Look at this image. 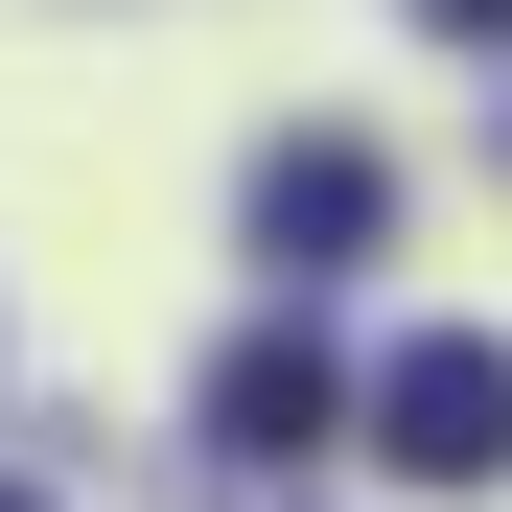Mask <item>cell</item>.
<instances>
[{
    "label": "cell",
    "instance_id": "cell-1",
    "mask_svg": "<svg viewBox=\"0 0 512 512\" xmlns=\"http://www.w3.org/2000/svg\"><path fill=\"white\" fill-rule=\"evenodd\" d=\"M350 443L396 489H512V350L489 326H419L396 373H350Z\"/></svg>",
    "mask_w": 512,
    "mask_h": 512
},
{
    "label": "cell",
    "instance_id": "cell-2",
    "mask_svg": "<svg viewBox=\"0 0 512 512\" xmlns=\"http://www.w3.org/2000/svg\"><path fill=\"white\" fill-rule=\"evenodd\" d=\"M210 443L233 466H326L350 443V350H326V326H233L210 350Z\"/></svg>",
    "mask_w": 512,
    "mask_h": 512
},
{
    "label": "cell",
    "instance_id": "cell-3",
    "mask_svg": "<svg viewBox=\"0 0 512 512\" xmlns=\"http://www.w3.org/2000/svg\"><path fill=\"white\" fill-rule=\"evenodd\" d=\"M373 233H396V163L373 140H280L256 163V256H280V280H350Z\"/></svg>",
    "mask_w": 512,
    "mask_h": 512
},
{
    "label": "cell",
    "instance_id": "cell-4",
    "mask_svg": "<svg viewBox=\"0 0 512 512\" xmlns=\"http://www.w3.org/2000/svg\"><path fill=\"white\" fill-rule=\"evenodd\" d=\"M419 24H443V47H512V0H419Z\"/></svg>",
    "mask_w": 512,
    "mask_h": 512
},
{
    "label": "cell",
    "instance_id": "cell-5",
    "mask_svg": "<svg viewBox=\"0 0 512 512\" xmlns=\"http://www.w3.org/2000/svg\"><path fill=\"white\" fill-rule=\"evenodd\" d=\"M0 512H47V489H0Z\"/></svg>",
    "mask_w": 512,
    "mask_h": 512
}]
</instances>
